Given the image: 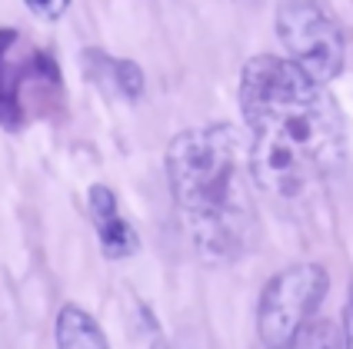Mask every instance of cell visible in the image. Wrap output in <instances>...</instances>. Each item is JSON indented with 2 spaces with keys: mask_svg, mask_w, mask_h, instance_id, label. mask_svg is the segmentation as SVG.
Returning <instances> with one entry per match:
<instances>
[{
  "mask_svg": "<svg viewBox=\"0 0 353 349\" xmlns=\"http://www.w3.org/2000/svg\"><path fill=\"white\" fill-rule=\"evenodd\" d=\"M240 114L250 170L276 207H300L343 160V123L323 83L294 60L256 54L240 67Z\"/></svg>",
  "mask_w": 353,
  "mask_h": 349,
  "instance_id": "cell-1",
  "label": "cell"
},
{
  "mask_svg": "<svg viewBox=\"0 0 353 349\" xmlns=\"http://www.w3.org/2000/svg\"><path fill=\"white\" fill-rule=\"evenodd\" d=\"M163 167L180 223L207 263L227 266L254 250L260 236L256 180L250 147L234 123H203L176 134Z\"/></svg>",
  "mask_w": 353,
  "mask_h": 349,
  "instance_id": "cell-2",
  "label": "cell"
},
{
  "mask_svg": "<svg viewBox=\"0 0 353 349\" xmlns=\"http://www.w3.org/2000/svg\"><path fill=\"white\" fill-rule=\"evenodd\" d=\"M63 94V74L47 50L27 43L20 30L0 27V127L20 134L34 107H54Z\"/></svg>",
  "mask_w": 353,
  "mask_h": 349,
  "instance_id": "cell-3",
  "label": "cell"
},
{
  "mask_svg": "<svg viewBox=\"0 0 353 349\" xmlns=\"http://www.w3.org/2000/svg\"><path fill=\"white\" fill-rule=\"evenodd\" d=\"M330 290V273L320 263H294L274 273L256 299V336L267 349H287L314 323Z\"/></svg>",
  "mask_w": 353,
  "mask_h": 349,
  "instance_id": "cell-4",
  "label": "cell"
},
{
  "mask_svg": "<svg viewBox=\"0 0 353 349\" xmlns=\"http://www.w3.org/2000/svg\"><path fill=\"white\" fill-rule=\"evenodd\" d=\"M276 37L287 50V60H294L307 77L323 87L347 67L343 27L323 0H280Z\"/></svg>",
  "mask_w": 353,
  "mask_h": 349,
  "instance_id": "cell-5",
  "label": "cell"
},
{
  "mask_svg": "<svg viewBox=\"0 0 353 349\" xmlns=\"http://www.w3.org/2000/svg\"><path fill=\"white\" fill-rule=\"evenodd\" d=\"M87 213H90V223H94V233H97L100 253L107 260H127L140 250V236L137 230L130 226V220L120 213V200L110 187L103 183H94L87 190Z\"/></svg>",
  "mask_w": 353,
  "mask_h": 349,
  "instance_id": "cell-6",
  "label": "cell"
},
{
  "mask_svg": "<svg viewBox=\"0 0 353 349\" xmlns=\"http://www.w3.org/2000/svg\"><path fill=\"white\" fill-rule=\"evenodd\" d=\"M83 70L97 87H103L107 97H120V100L143 97V70L134 60L110 57L103 50H87L83 54Z\"/></svg>",
  "mask_w": 353,
  "mask_h": 349,
  "instance_id": "cell-7",
  "label": "cell"
},
{
  "mask_svg": "<svg viewBox=\"0 0 353 349\" xmlns=\"http://www.w3.org/2000/svg\"><path fill=\"white\" fill-rule=\"evenodd\" d=\"M57 349H110L100 323L77 303H63L54 319Z\"/></svg>",
  "mask_w": 353,
  "mask_h": 349,
  "instance_id": "cell-8",
  "label": "cell"
},
{
  "mask_svg": "<svg viewBox=\"0 0 353 349\" xmlns=\"http://www.w3.org/2000/svg\"><path fill=\"white\" fill-rule=\"evenodd\" d=\"M287 349H347V346H343V332H340L334 319H314Z\"/></svg>",
  "mask_w": 353,
  "mask_h": 349,
  "instance_id": "cell-9",
  "label": "cell"
},
{
  "mask_svg": "<svg viewBox=\"0 0 353 349\" xmlns=\"http://www.w3.org/2000/svg\"><path fill=\"white\" fill-rule=\"evenodd\" d=\"M30 14H37L40 20H60L70 10V0H23Z\"/></svg>",
  "mask_w": 353,
  "mask_h": 349,
  "instance_id": "cell-10",
  "label": "cell"
},
{
  "mask_svg": "<svg viewBox=\"0 0 353 349\" xmlns=\"http://www.w3.org/2000/svg\"><path fill=\"white\" fill-rule=\"evenodd\" d=\"M343 346L353 349V290L350 296H347V303H343Z\"/></svg>",
  "mask_w": 353,
  "mask_h": 349,
  "instance_id": "cell-11",
  "label": "cell"
},
{
  "mask_svg": "<svg viewBox=\"0 0 353 349\" xmlns=\"http://www.w3.org/2000/svg\"><path fill=\"white\" fill-rule=\"evenodd\" d=\"M150 349H174V346H170V343H167V339H163V336H157V339H154V343H150Z\"/></svg>",
  "mask_w": 353,
  "mask_h": 349,
  "instance_id": "cell-12",
  "label": "cell"
},
{
  "mask_svg": "<svg viewBox=\"0 0 353 349\" xmlns=\"http://www.w3.org/2000/svg\"><path fill=\"white\" fill-rule=\"evenodd\" d=\"M240 3H260V0H240Z\"/></svg>",
  "mask_w": 353,
  "mask_h": 349,
  "instance_id": "cell-13",
  "label": "cell"
}]
</instances>
